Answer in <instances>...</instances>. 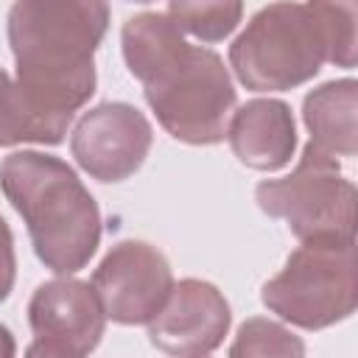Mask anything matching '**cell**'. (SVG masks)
Wrapping results in <instances>:
<instances>
[{
	"mask_svg": "<svg viewBox=\"0 0 358 358\" xmlns=\"http://www.w3.org/2000/svg\"><path fill=\"white\" fill-rule=\"evenodd\" d=\"M120 45L129 73L143 84L145 103L173 140L215 145L227 137L238 95L215 50L187 45L173 20L159 11L129 17Z\"/></svg>",
	"mask_w": 358,
	"mask_h": 358,
	"instance_id": "6da1fadb",
	"label": "cell"
},
{
	"mask_svg": "<svg viewBox=\"0 0 358 358\" xmlns=\"http://www.w3.org/2000/svg\"><path fill=\"white\" fill-rule=\"evenodd\" d=\"M106 28V0H17L6 20L17 84L45 112L73 120L95 92Z\"/></svg>",
	"mask_w": 358,
	"mask_h": 358,
	"instance_id": "7a4b0ae2",
	"label": "cell"
},
{
	"mask_svg": "<svg viewBox=\"0 0 358 358\" xmlns=\"http://www.w3.org/2000/svg\"><path fill=\"white\" fill-rule=\"evenodd\" d=\"M0 190L25 221L45 268L76 274L92 260L101 243V210L64 159L14 151L0 162Z\"/></svg>",
	"mask_w": 358,
	"mask_h": 358,
	"instance_id": "3957f363",
	"label": "cell"
},
{
	"mask_svg": "<svg viewBox=\"0 0 358 358\" xmlns=\"http://www.w3.org/2000/svg\"><path fill=\"white\" fill-rule=\"evenodd\" d=\"M324 42L305 3L263 6L229 45L235 78L255 92H285L310 81L324 64Z\"/></svg>",
	"mask_w": 358,
	"mask_h": 358,
	"instance_id": "277c9868",
	"label": "cell"
},
{
	"mask_svg": "<svg viewBox=\"0 0 358 358\" xmlns=\"http://www.w3.org/2000/svg\"><path fill=\"white\" fill-rule=\"evenodd\" d=\"M263 305L302 330H324L355 313V241H308L260 288Z\"/></svg>",
	"mask_w": 358,
	"mask_h": 358,
	"instance_id": "5b68a950",
	"label": "cell"
},
{
	"mask_svg": "<svg viewBox=\"0 0 358 358\" xmlns=\"http://www.w3.org/2000/svg\"><path fill=\"white\" fill-rule=\"evenodd\" d=\"M257 207L282 218L302 241H355V187L336 157L302 148L296 168L282 179H263L255 187Z\"/></svg>",
	"mask_w": 358,
	"mask_h": 358,
	"instance_id": "8992f818",
	"label": "cell"
},
{
	"mask_svg": "<svg viewBox=\"0 0 358 358\" xmlns=\"http://www.w3.org/2000/svg\"><path fill=\"white\" fill-rule=\"evenodd\" d=\"M28 324L34 344L28 355L45 358H81L95 352L103 338L106 313L98 302L92 282L59 274L36 285L28 299Z\"/></svg>",
	"mask_w": 358,
	"mask_h": 358,
	"instance_id": "52a82bcc",
	"label": "cell"
},
{
	"mask_svg": "<svg viewBox=\"0 0 358 358\" xmlns=\"http://www.w3.org/2000/svg\"><path fill=\"white\" fill-rule=\"evenodd\" d=\"M98 302L115 324H148L173 288L168 257L145 241H117L92 271Z\"/></svg>",
	"mask_w": 358,
	"mask_h": 358,
	"instance_id": "ba28073f",
	"label": "cell"
},
{
	"mask_svg": "<svg viewBox=\"0 0 358 358\" xmlns=\"http://www.w3.org/2000/svg\"><path fill=\"white\" fill-rule=\"evenodd\" d=\"M154 143L148 117L126 101H103L84 112L70 134V151L81 171L98 182L134 176Z\"/></svg>",
	"mask_w": 358,
	"mask_h": 358,
	"instance_id": "9c48e42d",
	"label": "cell"
},
{
	"mask_svg": "<svg viewBox=\"0 0 358 358\" xmlns=\"http://www.w3.org/2000/svg\"><path fill=\"white\" fill-rule=\"evenodd\" d=\"M232 310L224 294L199 277L173 282L162 308L154 313L148 341L168 355H207L215 352L229 333Z\"/></svg>",
	"mask_w": 358,
	"mask_h": 358,
	"instance_id": "30bf717a",
	"label": "cell"
},
{
	"mask_svg": "<svg viewBox=\"0 0 358 358\" xmlns=\"http://www.w3.org/2000/svg\"><path fill=\"white\" fill-rule=\"evenodd\" d=\"M227 140L241 165L252 171H280L296 151L294 112L280 98H252L227 123Z\"/></svg>",
	"mask_w": 358,
	"mask_h": 358,
	"instance_id": "8fae6325",
	"label": "cell"
},
{
	"mask_svg": "<svg viewBox=\"0 0 358 358\" xmlns=\"http://www.w3.org/2000/svg\"><path fill=\"white\" fill-rule=\"evenodd\" d=\"M358 81L336 78L310 90L302 101V120L310 145L330 157H355L358 151Z\"/></svg>",
	"mask_w": 358,
	"mask_h": 358,
	"instance_id": "7c38bea8",
	"label": "cell"
},
{
	"mask_svg": "<svg viewBox=\"0 0 358 358\" xmlns=\"http://www.w3.org/2000/svg\"><path fill=\"white\" fill-rule=\"evenodd\" d=\"M70 117H59L34 103V98L0 67V148L39 143L59 145L67 134Z\"/></svg>",
	"mask_w": 358,
	"mask_h": 358,
	"instance_id": "4fadbf2b",
	"label": "cell"
},
{
	"mask_svg": "<svg viewBox=\"0 0 358 358\" xmlns=\"http://www.w3.org/2000/svg\"><path fill=\"white\" fill-rule=\"evenodd\" d=\"M168 17L199 42L227 39L243 20V0H168Z\"/></svg>",
	"mask_w": 358,
	"mask_h": 358,
	"instance_id": "5bb4252c",
	"label": "cell"
},
{
	"mask_svg": "<svg viewBox=\"0 0 358 358\" xmlns=\"http://www.w3.org/2000/svg\"><path fill=\"white\" fill-rule=\"evenodd\" d=\"M355 3L358 0H308L322 42L324 59L336 67H355Z\"/></svg>",
	"mask_w": 358,
	"mask_h": 358,
	"instance_id": "9a60e30c",
	"label": "cell"
},
{
	"mask_svg": "<svg viewBox=\"0 0 358 358\" xmlns=\"http://www.w3.org/2000/svg\"><path fill=\"white\" fill-rule=\"evenodd\" d=\"M229 355H305V344L285 324L255 316L238 327Z\"/></svg>",
	"mask_w": 358,
	"mask_h": 358,
	"instance_id": "2e32d148",
	"label": "cell"
},
{
	"mask_svg": "<svg viewBox=\"0 0 358 358\" xmlns=\"http://www.w3.org/2000/svg\"><path fill=\"white\" fill-rule=\"evenodd\" d=\"M17 280V255H14V235L0 215V302L8 299Z\"/></svg>",
	"mask_w": 358,
	"mask_h": 358,
	"instance_id": "e0dca14e",
	"label": "cell"
},
{
	"mask_svg": "<svg viewBox=\"0 0 358 358\" xmlns=\"http://www.w3.org/2000/svg\"><path fill=\"white\" fill-rule=\"evenodd\" d=\"M17 352V344H14V336L6 324H0V358H11Z\"/></svg>",
	"mask_w": 358,
	"mask_h": 358,
	"instance_id": "ac0fdd59",
	"label": "cell"
},
{
	"mask_svg": "<svg viewBox=\"0 0 358 358\" xmlns=\"http://www.w3.org/2000/svg\"><path fill=\"white\" fill-rule=\"evenodd\" d=\"M134 3H151V0H134Z\"/></svg>",
	"mask_w": 358,
	"mask_h": 358,
	"instance_id": "d6986e66",
	"label": "cell"
}]
</instances>
